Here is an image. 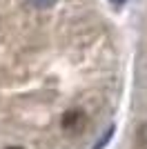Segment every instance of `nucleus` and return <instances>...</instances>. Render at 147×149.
I'll list each match as a JSON object with an SVG mask.
<instances>
[{
  "label": "nucleus",
  "mask_w": 147,
  "mask_h": 149,
  "mask_svg": "<svg viewBox=\"0 0 147 149\" xmlns=\"http://www.w3.org/2000/svg\"><path fill=\"white\" fill-rule=\"evenodd\" d=\"M9 149H22V147H9Z\"/></svg>",
  "instance_id": "obj_2"
},
{
  "label": "nucleus",
  "mask_w": 147,
  "mask_h": 149,
  "mask_svg": "<svg viewBox=\"0 0 147 149\" xmlns=\"http://www.w3.org/2000/svg\"><path fill=\"white\" fill-rule=\"evenodd\" d=\"M85 113L83 111H67L65 116H62V129L65 131H80L83 129V125H85Z\"/></svg>",
  "instance_id": "obj_1"
}]
</instances>
